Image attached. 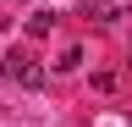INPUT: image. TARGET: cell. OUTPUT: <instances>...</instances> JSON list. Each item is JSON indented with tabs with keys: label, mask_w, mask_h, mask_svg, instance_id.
<instances>
[{
	"label": "cell",
	"mask_w": 132,
	"mask_h": 127,
	"mask_svg": "<svg viewBox=\"0 0 132 127\" xmlns=\"http://www.w3.org/2000/svg\"><path fill=\"white\" fill-rule=\"evenodd\" d=\"M0 72L16 77L22 88H44V66H39L33 55H6V61H0Z\"/></svg>",
	"instance_id": "1"
},
{
	"label": "cell",
	"mask_w": 132,
	"mask_h": 127,
	"mask_svg": "<svg viewBox=\"0 0 132 127\" xmlns=\"http://www.w3.org/2000/svg\"><path fill=\"white\" fill-rule=\"evenodd\" d=\"M127 122H132V110H127Z\"/></svg>",
	"instance_id": "5"
},
{
	"label": "cell",
	"mask_w": 132,
	"mask_h": 127,
	"mask_svg": "<svg viewBox=\"0 0 132 127\" xmlns=\"http://www.w3.org/2000/svg\"><path fill=\"white\" fill-rule=\"evenodd\" d=\"M77 61H82V50H61V61H55V72H72Z\"/></svg>",
	"instance_id": "4"
},
{
	"label": "cell",
	"mask_w": 132,
	"mask_h": 127,
	"mask_svg": "<svg viewBox=\"0 0 132 127\" xmlns=\"http://www.w3.org/2000/svg\"><path fill=\"white\" fill-rule=\"evenodd\" d=\"M50 28H55V17H50V11H33V17H28V33H33V39H44Z\"/></svg>",
	"instance_id": "3"
},
{
	"label": "cell",
	"mask_w": 132,
	"mask_h": 127,
	"mask_svg": "<svg viewBox=\"0 0 132 127\" xmlns=\"http://www.w3.org/2000/svg\"><path fill=\"white\" fill-rule=\"evenodd\" d=\"M82 11H88V17H99V22H110V17H127V11H116L110 0H82Z\"/></svg>",
	"instance_id": "2"
}]
</instances>
